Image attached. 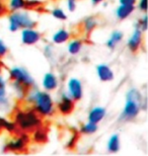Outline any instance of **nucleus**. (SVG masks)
I'll use <instances>...</instances> for the list:
<instances>
[{"instance_id":"nucleus-7","label":"nucleus","mask_w":148,"mask_h":156,"mask_svg":"<svg viewBox=\"0 0 148 156\" xmlns=\"http://www.w3.org/2000/svg\"><path fill=\"white\" fill-rule=\"evenodd\" d=\"M20 38L23 44L31 46V45H34V44L39 42L41 40V35L34 27H27V29L21 30Z\"/></svg>"},{"instance_id":"nucleus-5","label":"nucleus","mask_w":148,"mask_h":156,"mask_svg":"<svg viewBox=\"0 0 148 156\" xmlns=\"http://www.w3.org/2000/svg\"><path fill=\"white\" fill-rule=\"evenodd\" d=\"M16 122L20 127L23 130H30L36 128L40 125L41 121L38 116L33 112L27 113H20L16 115Z\"/></svg>"},{"instance_id":"nucleus-26","label":"nucleus","mask_w":148,"mask_h":156,"mask_svg":"<svg viewBox=\"0 0 148 156\" xmlns=\"http://www.w3.org/2000/svg\"><path fill=\"white\" fill-rule=\"evenodd\" d=\"M66 6H67L69 11L73 12L75 9H76V6H77L76 0H66Z\"/></svg>"},{"instance_id":"nucleus-17","label":"nucleus","mask_w":148,"mask_h":156,"mask_svg":"<svg viewBox=\"0 0 148 156\" xmlns=\"http://www.w3.org/2000/svg\"><path fill=\"white\" fill-rule=\"evenodd\" d=\"M123 37H124V35H123L122 32H120V30H114V32L111 34V36H110L108 41L106 42V47H108L109 49H114L123 40Z\"/></svg>"},{"instance_id":"nucleus-9","label":"nucleus","mask_w":148,"mask_h":156,"mask_svg":"<svg viewBox=\"0 0 148 156\" xmlns=\"http://www.w3.org/2000/svg\"><path fill=\"white\" fill-rule=\"evenodd\" d=\"M96 75L99 78V80L108 82L114 79V72L111 69V67L106 64H99L96 66Z\"/></svg>"},{"instance_id":"nucleus-24","label":"nucleus","mask_w":148,"mask_h":156,"mask_svg":"<svg viewBox=\"0 0 148 156\" xmlns=\"http://www.w3.org/2000/svg\"><path fill=\"white\" fill-rule=\"evenodd\" d=\"M52 15L54 16L56 20H67V15H66L65 11L62 8H54L52 10Z\"/></svg>"},{"instance_id":"nucleus-15","label":"nucleus","mask_w":148,"mask_h":156,"mask_svg":"<svg viewBox=\"0 0 148 156\" xmlns=\"http://www.w3.org/2000/svg\"><path fill=\"white\" fill-rule=\"evenodd\" d=\"M6 94H7V83L4 77L0 76V108H6L8 105Z\"/></svg>"},{"instance_id":"nucleus-2","label":"nucleus","mask_w":148,"mask_h":156,"mask_svg":"<svg viewBox=\"0 0 148 156\" xmlns=\"http://www.w3.org/2000/svg\"><path fill=\"white\" fill-rule=\"evenodd\" d=\"M143 96L136 88H131L126 93V102L120 115L121 121H131L139 115L142 108Z\"/></svg>"},{"instance_id":"nucleus-10","label":"nucleus","mask_w":148,"mask_h":156,"mask_svg":"<svg viewBox=\"0 0 148 156\" xmlns=\"http://www.w3.org/2000/svg\"><path fill=\"white\" fill-rule=\"evenodd\" d=\"M106 111L105 108L103 107H94L93 108H91L88 113V117H87V120L90 123L93 124H99L106 117Z\"/></svg>"},{"instance_id":"nucleus-11","label":"nucleus","mask_w":148,"mask_h":156,"mask_svg":"<svg viewBox=\"0 0 148 156\" xmlns=\"http://www.w3.org/2000/svg\"><path fill=\"white\" fill-rule=\"evenodd\" d=\"M42 86L46 91H52L57 88L58 79L55 74L51 72L46 73L42 79Z\"/></svg>"},{"instance_id":"nucleus-21","label":"nucleus","mask_w":148,"mask_h":156,"mask_svg":"<svg viewBox=\"0 0 148 156\" xmlns=\"http://www.w3.org/2000/svg\"><path fill=\"white\" fill-rule=\"evenodd\" d=\"M12 89H13V91L16 93V95L20 98H23L27 94V87L20 82H18V81L13 80V82H12Z\"/></svg>"},{"instance_id":"nucleus-1","label":"nucleus","mask_w":148,"mask_h":156,"mask_svg":"<svg viewBox=\"0 0 148 156\" xmlns=\"http://www.w3.org/2000/svg\"><path fill=\"white\" fill-rule=\"evenodd\" d=\"M27 101L34 105L37 112L41 116L48 117L54 113V102L52 96L47 91L33 89L27 93Z\"/></svg>"},{"instance_id":"nucleus-3","label":"nucleus","mask_w":148,"mask_h":156,"mask_svg":"<svg viewBox=\"0 0 148 156\" xmlns=\"http://www.w3.org/2000/svg\"><path fill=\"white\" fill-rule=\"evenodd\" d=\"M8 30L12 33L27 27H34L36 24V21L27 11L21 10L12 11V13L8 16Z\"/></svg>"},{"instance_id":"nucleus-18","label":"nucleus","mask_w":148,"mask_h":156,"mask_svg":"<svg viewBox=\"0 0 148 156\" xmlns=\"http://www.w3.org/2000/svg\"><path fill=\"white\" fill-rule=\"evenodd\" d=\"M26 146V142L23 138H15L9 141L7 144V149L11 151H20Z\"/></svg>"},{"instance_id":"nucleus-6","label":"nucleus","mask_w":148,"mask_h":156,"mask_svg":"<svg viewBox=\"0 0 148 156\" xmlns=\"http://www.w3.org/2000/svg\"><path fill=\"white\" fill-rule=\"evenodd\" d=\"M68 94L73 101H79L83 95V87L81 81L78 78L72 77L68 80L67 83Z\"/></svg>"},{"instance_id":"nucleus-8","label":"nucleus","mask_w":148,"mask_h":156,"mask_svg":"<svg viewBox=\"0 0 148 156\" xmlns=\"http://www.w3.org/2000/svg\"><path fill=\"white\" fill-rule=\"evenodd\" d=\"M142 30H139L138 27H135L130 38L127 41V47L131 52H136L140 48L141 44H142Z\"/></svg>"},{"instance_id":"nucleus-19","label":"nucleus","mask_w":148,"mask_h":156,"mask_svg":"<svg viewBox=\"0 0 148 156\" xmlns=\"http://www.w3.org/2000/svg\"><path fill=\"white\" fill-rule=\"evenodd\" d=\"M82 48V42L80 40H72L68 44L67 51L70 55H77Z\"/></svg>"},{"instance_id":"nucleus-28","label":"nucleus","mask_w":148,"mask_h":156,"mask_svg":"<svg viewBox=\"0 0 148 156\" xmlns=\"http://www.w3.org/2000/svg\"><path fill=\"white\" fill-rule=\"evenodd\" d=\"M147 0H139L138 2V8L140 9L141 11L145 13L146 12V9H147Z\"/></svg>"},{"instance_id":"nucleus-20","label":"nucleus","mask_w":148,"mask_h":156,"mask_svg":"<svg viewBox=\"0 0 148 156\" xmlns=\"http://www.w3.org/2000/svg\"><path fill=\"white\" fill-rule=\"evenodd\" d=\"M27 6L26 0H9L8 7L11 11H17L21 10Z\"/></svg>"},{"instance_id":"nucleus-30","label":"nucleus","mask_w":148,"mask_h":156,"mask_svg":"<svg viewBox=\"0 0 148 156\" xmlns=\"http://www.w3.org/2000/svg\"><path fill=\"white\" fill-rule=\"evenodd\" d=\"M90 1H91V3H92V4L96 5V4H99V3H102L103 0H90Z\"/></svg>"},{"instance_id":"nucleus-27","label":"nucleus","mask_w":148,"mask_h":156,"mask_svg":"<svg viewBox=\"0 0 148 156\" xmlns=\"http://www.w3.org/2000/svg\"><path fill=\"white\" fill-rule=\"evenodd\" d=\"M7 54V47H6L4 41L0 39V58H3Z\"/></svg>"},{"instance_id":"nucleus-12","label":"nucleus","mask_w":148,"mask_h":156,"mask_svg":"<svg viewBox=\"0 0 148 156\" xmlns=\"http://www.w3.org/2000/svg\"><path fill=\"white\" fill-rule=\"evenodd\" d=\"M59 111L62 114L68 115L70 114L72 110H73V99L70 98V95L67 93H63L60 99V102L58 104Z\"/></svg>"},{"instance_id":"nucleus-14","label":"nucleus","mask_w":148,"mask_h":156,"mask_svg":"<svg viewBox=\"0 0 148 156\" xmlns=\"http://www.w3.org/2000/svg\"><path fill=\"white\" fill-rule=\"evenodd\" d=\"M121 149V141L118 134H113L106 143V150L110 153H117Z\"/></svg>"},{"instance_id":"nucleus-25","label":"nucleus","mask_w":148,"mask_h":156,"mask_svg":"<svg viewBox=\"0 0 148 156\" xmlns=\"http://www.w3.org/2000/svg\"><path fill=\"white\" fill-rule=\"evenodd\" d=\"M138 27L139 30H141L142 32H146L147 30V15L144 13L143 17L140 18L139 21H138Z\"/></svg>"},{"instance_id":"nucleus-29","label":"nucleus","mask_w":148,"mask_h":156,"mask_svg":"<svg viewBox=\"0 0 148 156\" xmlns=\"http://www.w3.org/2000/svg\"><path fill=\"white\" fill-rule=\"evenodd\" d=\"M120 4H126V5H135L137 0H119Z\"/></svg>"},{"instance_id":"nucleus-16","label":"nucleus","mask_w":148,"mask_h":156,"mask_svg":"<svg viewBox=\"0 0 148 156\" xmlns=\"http://www.w3.org/2000/svg\"><path fill=\"white\" fill-rule=\"evenodd\" d=\"M70 39V33L66 30H59L57 32L54 33V35L52 36V41L55 44H64Z\"/></svg>"},{"instance_id":"nucleus-22","label":"nucleus","mask_w":148,"mask_h":156,"mask_svg":"<svg viewBox=\"0 0 148 156\" xmlns=\"http://www.w3.org/2000/svg\"><path fill=\"white\" fill-rule=\"evenodd\" d=\"M97 129H99L97 124H93V123H90V122H87L86 124H84L83 126H81L80 132L82 134H85V135H91V134L96 133Z\"/></svg>"},{"instance_id":"nucleus-23","label":"nucleus","mask_w":148,"mask_h":156,"mask_svg":"<svg viewBox=\"0 0 148 156\" xmlns=\"http://www.w3.org/2000/svg\"><path fill=\"white\" fill-rule=\"evenodd\" d=\"M96 26V20H94V17L90 16V17H87L83 23V27L85 30L86 33H90L94 27Z\"/></svg>"},{"instance_id":"nucleus-13","label":"nucleus","mask_w":148,"mask_h":156,"mask_svg":"<svg viewBox=\"0 0 148 156\" xmlns=\"http://www.w3.org/2000/svg\"><path fill=\"white\" fill-rule=\"evenodd\" d=\"M135 10V5H126V4H120L117 9H116V16L120 20H126L133 13Z\"/></svg>"},{"instance_id":"nucleus-4","label":"nucleus","mask_w":148,"mask_h":156,"mask_svg":"<svg viewBox=\"0 0 148 156\" xmlns=\"http://www.w3.org/2000/svg\"><path fill=\"white\" fill-rule=\"evenodd\" d=\"M9 76L12 80L18 81L27 87H31L34 84V79L31 75L30 72L23 67L14 66L9 70Z\"/></svg>"},{"instance_id":"nucleus-31","label":"nucleus","mask_w":148,"mask_h":156,"mask_svg":"<svg viewBox=\"0 0 148 156\" xmlns=\"http://www.w3.org/2000/svg\"><path fill=\"white\" fill-rule=\"evenodd\" d=\"M0 71H1V69H0Z\"/></svg>"}]
</instances>
